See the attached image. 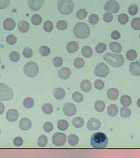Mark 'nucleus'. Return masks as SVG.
<instances>
[{
    "mask_svg": "<svg viewBox=\"0 0 140 158\" xmlns=\"http://www.w3.org/2000/svg\"><path fill=\"white\" fill-rule=\"evenodd\" d=\"M109 142L108 136L102 132H96L93 133L90 138V145L92 148L96 149H102L107 146Z\"/></svg>",
    "mask_w": 140,
    "mask_h": 158,
    "instance_id": "obj_1",
    "label": "nucleus"
},
{
    "mask_svg": "<svg viewBox=\"0 0 140 158\" xmlns=\"http://www.w3.org/2000/svg\"><path fill=\"white\" fill-rule=\"evenodd\" d=\"M73 33L74 36L78 39H85L90 35V28L84 22H78L74 27Z\"/></svg>",
    "mask_w": 140,
    "mask_h": 158,
    "instance_id": "obj_2",
    "label": "nucleus"
},
{
    "mask_svg": "<svg viewBox=\"0 0 140 158\" xmlns=\"http://www.w3.org/2000/svg\"><path fill=\"white\" fill-rule=\"evenodd\" d=\"M104 60L114 67H120L124 63V57L121 54L106 53L103 57Z\"/></svg>",
    "mask_w": 140,
    "mask_h": 158,
    "instance_id": "obj_3",
    "label": "nucleus"
},
{
    "mask_svg": "<svg viewBox=\"0 0 140 158\" xmlns=\"http://www.w3.org/2000/svg\"><path fill=\"white\" fill-rule=\"evenodd\" d=\"M74 4L72 0H60L57 4L59 12L63 15H68L72 13Z\"/></svg>",
    "mask_w": 140,
    "mask_h": 158,
    "instance_id": "obj_4",
    "label": "nucleus"
},
{
    "mask_svg": "<svg viewBox=\"0 0 140 158\" xmlns=\"http://www.w3.org/2000/svg\"><path fill=\"white\" fill-rule=\"evenodd\" d=\"M14 97L12 89L6 84H0V100L9 101L11 100Z\"/></svg>",
    "mask_w": 140,
    "mask_h": 158,
    "instance_id": "obj_5",
    "label": "nucleus"
},
{
    "mask_svg": "<svg viewBox=\"0 0 140 158\" xmlns=\"http://www.w3.org/2000/svg\"><path fill=\"white\" fill-rule=\"evenodd\" d=\"M24 72L29 78H34L39 73V66L34 62H29L25 65Z\"/></svg>",
    "mask_w": 140,
    "mask_h": 158,
    "instance_id": "obj_6",
    "label": "nucleus"
},
{
    "mask_svg": "<svg viewBox=\"0 0 140 158\" xmlns=\"http://www.w3.org/2000/svg\"><path fill=\"white\" fill-rule=\"evenodd\" d=\"M110 73V69L109 67L103 63H99L95 67L94 70V74L95 76L105 78L107 77Z\"/></svg>",
    "mask_w": 140,
    "mask_h": 158,
    "instance_id": "obj_7",
    "label": "nucleus"
},
{
    "mask_svg": "<svg viewBox=\"0 0 140 158\" xmlns=\"http://www.w3.org/2000/svg\"><path fill=\"white\" fill-rule=\"evenodd\" d=\"M53 144L57 146L64 145L67 142V136L64 133L57 132L54 134L52 138Z\"/></svg>",
    "mask_w": 140,
    "mask_h": 158,
    "instance_id": "obj_8",
    "label": "nucleus"
},
{
    "mask_svg": "<svg viewBox=\"0 0 140 158\" xmlns=\"http://www.w3.org/2000/svg\"><path fill=\"white\" fill-rule=\"evenodd\" d=\"M120 8V4L114 0L107 1L104 5V9L106 11H109L112 13H117L119 11Z\"/></svg>",
    "mask_w": 140,
    "mask_h": 158,
    "instance_id": "obj_9",
    "label": "nucleus"
},
{
    "mask_svg": "<svg viewBox=\"0 0 140 158\" xmlns=\"http://www.w3.org/2000/svg\"><path fill=\"white\" fill-rule=\"evenodd\" d=\"M101 122L98 119L93 118L88 121L87 128L89 131H96L101 128Z\"/></svg>",
    "mask_w": 140,
    "mask_h": 158,
    "instance_id": "obj_10",
    "label": "nucleus"
},
{
    "mask_svg": "<svg viewBox=\"0 0 140 158\" xmlns=\"http://www.w3.org/2000/svg\"><path fill=\"white\" fill-rule=\"evenodd\" d=\"M63 112L68 117L73 116L77 112V107L72 103H67L63 106Z\"/></svg>",
    "mask_w": 140,
    "mask_h": 158,
    "instance_id": "obj_11",
    "label": "nucleus"
},
{
    "mask_svg": "<svg viewBox=\"0 0 140 158\" xmlns=\"http://www.w3.org/2000/svg\"><path fill=\"white\" fill-rule=\"evenodd\" d=\"M44 2L45 0H29V7L33 11H38L42 7Z\"/></svg>",
    "mask_w": 140,
    "mask_h": 158,
    "instance_id": "obj_12",
    "label": "nucleus"
},
{
    "mask_svg": "<svg viewBox=\"0 0 140 158\" xmlns=\"http://www.w3.org/2000/svg\"><path fill=\"white\" fill-rule=\"evenodd\" d=\"M129 70L130 73L134 76L140 75V63L139 62H134L130 64Z\"/></svg>",
    "mask_w": 140,
    "mask_h": 158,
    "instance_id": "obj_13",
    "label": "nucleus"
},
{
    "mask_svg": "<svg viewBox=\"0 0 140 158\" xmlns=\"http://www.w3.org/2000/svg\"><path fill=\"white\" fill-rule=\"evenodd\" d=\"M19 117V113L17 110L14 109H11L6 112V117L8 121L14 122L17 121Z\"/></svg>",
    "mask_w": 140,
    "mask_h": 158,
    "instance_id": "obj_14",
    "label": "nucleus"
},
{
    "mask_svg": "<svg viewBox=\"0 0 140 158\" xmlns=\"http://www.w3.org/2000/svg\"><path fill=\"white\" fill-rule=\"evenodd\" d=\"M58 76L61 79L67 80L69 79L71 75V70L67 67H62L61 68L58 72Z\"/></svg>",
    "mask_w": 140,
    "mask_h": 158,
    "instance_id": "obj_15",
    "label": "nucleus"
},
{
    "mask_svg": "<svg viewBox=\"0 0 140 158\" xmlns=\"http://www.w3.org/2000/svg\"><path fill=\"white\" fill-rule=\"evenodd\" d=\"M32 127V122L28 118H24L21 120L19 127L22 131H28Z\"/></svg>",
    "mask_w": 140,
    "mask_h": 158,
    "instance_id": "obj_16",
    "label": "nucleus"
},
{
    "mask_svg": "<svg viewBox=\"0 0 140 158\" xmlns=\"http://www.w3.org/2000/svg\"><path fill=\"white\" fill-rule=\"evenodd\" d=\"M15 21L11 18H7L4 21L3 26L6 30H12L15 28Z\"/></svg>",
    "mask_w": 140,
    "mask_h": 158,
    "instance_id": "obj_17",
    "label": "nucleus"
},
{
    "mask_svg": "<svg viewBox=\"0 0 140 158\" xmlns=\"http://www.w3.org/2000/svg\"><path fill=\"white\" fill-rule=\"evenodd\" d=\"M53 95L57 100H62L65 97V92L62 88H56L53 91Z\"/></svg>",
    "mask_w": 140,
    "mask_h": 158,
    "instance_id": "obj_18",
    "label": "nucleus"
},
{
    "mask_svg": "<svg viewBox=\"0 0 140 158\" xmlns=\"http://www.w3.org/2000/svg\"><path fill=\"white\" fill-rule=\"evenodd\" d=\"M119 95V93L117 89L112 88L108 90L107 92V96L108 98L111 100H116L118 99Z\"/></svg>",
    "mask_w": 140,
    "mask_h": 158,
    "instance_id": "obj_19",
    "label": "nucleus"
},
{
    "mask_svg": "<svg viewBox=\"0 0 140 158\" xmlns=\"http://www.w3.org/2000/svg\"><path fill=\"white\" fill-rule=\"evenodd\" d=\"M80 87L82 91L85 93H88L92 89L91 82L88 80H84L81 83Z\"/></svg>",
    "mask_w": 140,
    "mask_h": 158,
    "instance_id": "obj_20",
    "label": "nucleus"
},
{
    "mask_svg": "<svg viewBox=\"0 0 140 158\" xmlns=\"http://www.w3.org/2000/svg\"><path fill=\"white\" fill-rule=\"evenodd\" d=\"M78 43L75 41L69 42L67 45V50L69 53L76 52L78 49Z\"/></svg>",
    "mask_w": 140,
    "mask_h": 158,
    "instance_id": "obj_21",
    "label": "nucleus"
},
{
    "mask_svg": "<svg viewBox=\"0 0 140 158\" xmlns=\"http://www.w3.org/2000/svg\"><path fill=\"white\" fill-rule=\"evenodd\" d=\"M18 29L20 30V32L22 33L27 32L30 28V25L29 23L25 21H20L18 24Z\"/></svg>",
    "mask_w": 140,
    "mask_h": 158,
    "instance_id": "obj_22",
    "label": "nucleus"
},
{
    "mask_svg": "<svg viewBox=\"0 0 140 158\" xmlns=\"http://www.w3.org/2000/svg\"><path fill=\"white\" fill-rule=\"evenodd\" d=\"M132 103V100L129 96L124 95L120 98V104L123 107H129L131 105Z\"/></svg>",
    "mask_w": 140,
    "mask_h": 158,
    "instance_id": "obj_23",
    "label": "nucleus"
},
{
    "mask_svg": "<svg viewBox=\"0 0 140 158\" xmlns=\"http://www.w3.org/2000/svg\"><path fill=\"white\" fill-rule=\"evenodd\" d=\"M110 49L113 52L116 53L121 52L123 49L121 45L119 43L116 42H113L112 43H111Z\"/></svg>",
    "mask_w": 140,
    "mask_h": 158,
    "instance_id": "obj_24",
    "label": "nucleus"
},
{
    "mask_svg": "<svg viewBox=\"0 0 140 158\" xmlns=\"http://www.w3.org/2000/svg\"><path fill=\"white\" fill-rule=\"evenodd\" d=\"M69 127L68 122L65 120H60L58 121L57 124V127L59 130L61 131H64L68 129Z\"/></svg>",
    "mask_w": 140,
    "mask_h": 158,
    "instance_id": "obj_25",
    "label": "nucleus"
},
{
    "mask_svg": "<svg viewBox=\"0 0 140 158\" xmlns=\"http://www.w3.org/2000/svg\"><path fill=\"white\" fill-rule=\"evenodd\" d=\"M118 111V108L115 104L109 105L107 109V112L111 117L116 116L117 114Z\"/></svg>",
    "mask_w": 140,
    "mask_h": 158,
    "instance_id": "obj_26",
    "label": "nucleus"
},
{
    "mask_svg": "<svg viewBox=\"0 0 140 158\" xmlns=\"http://www.w3.org/2000/svg\"><path fill=\"white\" fill-rule=\"evenodd\" d=\"M68 144L71 146H75L79 142V138L76 135L71 134L68 136Z\"/></svg>",
    "mask_w": 140,
    "mask_h": 158,
    "instance_id": "obj_27",
    "label": "nucleus"
},
{
    "mask_svg": "<svg viewBox=\"0 0 140 158\" xmlns=\"http://www.w3.org/2000/svg\"><path fill=\"white\" fill-rule=\"evenodd\" d=\"M72 122L73 126L77 128L83 127L84 125V119L81 117H76L74 118Z\"/></svg>",
    "mask_w": 140,
    "mask_h": 158,
    "instance_id": "obj_28",
    "label": "nucleus"
},
{
    "mask_svg": "<svg viewBox=\"0 0 140 158\" xmlns=\"http://www.w3.org/2000/svg\"><path fill=\"white\" fill-rule=\"evenodd\" d=\"M82 54L85 58H89L92 56L93 51L89 46H85L82 49Z\"/></svg>",
    "mask_w": 140,
    "mask_h": 158,
    "instance_id": "obj_29",
    "label": "nucleus"
},
{
    "mask_svg": "<svg viewBox=\"0 0 140 158\" xmlns=\"http://www.w3.org/2000/svg\"><path fill=\"white\" fill-rule=\"evenodd\" d=\"M42 111L43 112L47 115L51 114L53 111V106L50 103H46L42 106Z\"/></svg>",
    "mask_w": 140,
    "mask_h": 158,
    "instance_id": "obj_30",
    "label": "nucleus"
},
{
    "mask_svg": "<svg viewBox=\"0 0 140 158\" xmlns=\"http://www.w3.org/2000/svg\"><path fill=\"white\" fill-rule=\"evenodd\" d=\"M73 100L78 103H80L83 102L84 100V96L83 94L78 91H75L73 94Z\"/></svg>",
    "mask_w": 140,
    "mask_h": 158,
    "instance_id": "obj_31",
    "label": "nucleus"
},
{
    "mask_svg": "<svg viewBox=\"0 0 140 158\" xmlns=\"http://www.w3.org/2000/svg\"><path fill=\"white\" fill-rule=\"evenodd\" d=\"M131 111L130 108L127 107H123L120 109V115L121 117L124 118H126L129 117L131 115Z\"/></svg>",
    "mask_w": 140,
    "mask_h": 158,
    "instance_id": "obj_32",
    "label": "nucleus"
},
{
    "mask_svg": "<svg viewBox=\"0 0 140 158\" xmlns=\"http://www.w3.org/2000/svg\"><path fill=\"white\" fill-rule=\"evenodd\" d=\"M95 109L99 112H103L105 109V104L102 100H98L95 103Z\"/></svg>",
    "mask_w": 140,
    "mask_h": 158,
    "instance_id": "obj_33",
    "label": "nucleus"
},
{
    "mask_svg": "<svg viewBox=\"0 0 140 158\" xmlns=\"http://www.w3.org/2000/svg\"><path fill=\"white\" fill-rule=\"evenodd\" d=\"M126 57L127 60L130 61H133L137 57V53L133 49H130L126 53Z\"/></svg>",
    "mask_w": 140,
    "mask_h": 158,
    "instance_id": "obj_34",
    "label": "nucleus"
},
{
    "mask_svg": "<svg viewBox=\"0 0 140 158\" xmlns=\"http://www.w3.org/2000/svg\"><path fill=\"white\" fill-rule=\"evenodd\" d=\"M38 145L40 147L43 148L46 146L48 143V138L46 135H42L38 139Z\"/></svg>",
    "mask_w": 140,
    "mask_h": 158,
    "instance_id": "obj_35",
    "label": "nucleus"
},
{
    "mask_svg": "<svg viewBox=\"0 0 140 158\" xmlns=\"http://www.w3.org/2000/svg\"><path fill=\"white\" fill-rule=\"evenodd\" d=\"M32 23L34 25H39L42 22V18L38 14H35L32 17Z\"/></svg>",
    "mask_w": 140,
    "mask_h": 158,
    "instance_id": "obj_36",
    "label": "nucleus"
},
{
    "mask_svg": "<svg viewBox=\"0 0 140 158\" xmlns=\"http://www.w3.org/2000/svg\"><path fill=\"white\" fill-rule=\"evenodd\" d=\"M23 104L26 108H30L34 104V100L32 97H27L24 100Z\"/></svg>",
    "mask_w": 140,
    "mask_h": 158,
    "instance_id": "obj_37",
    "label": "nucleus"
},
{
    "mask_svg": "<svg viewBox=\"0 0 140 158\" xmlns=\"http://www.w3.org/2000/svg\"><path fill=\"white\" fill-rule=\"evenodd\" d=\"M85 62L84 59L81 57L76 58L74 61V66L77 69H81L84 66Z\"/></svg>",
    "mask_w": 140,
    "mask_h": 158,
    "instance_id": "obj_38",
    "label": "nucleus"
},
{
    "mask_svg": "<svg viewBox=\"0 0 140 158\" xmlns=\"http://www.w3.org/2000/svg\"><path fill=\"white\" fill-rule=\"evenodd\" d=\"M9 59L13 62H17L20 60V54L16 51L11 52L9 54Z\"/></svg>",
    "mask_w": 140,
    "mask_h": 158,
    "instance_id": "obj_39",
    "label": "nucleus"
},
{
    "mask_svg": "<svg viewBox=\"0 0 140 158\" xmlns=\"http://www.w3.org/2000/svg\"><path fill=\"white\" fill-rule=\"evenodd\" d=\"M118 21L122 25L126 24L129 21V17L125 14H121L118 17Z\"/></svg>",
    "mask_w": 140,
    "mask_h": 158,
    "instance_id": "obj_40",
    "label": "nucleus"
},
{
    "mask_svg": "<svg viewBox=\"0 0 140 158\" xmlns=\"http://www.w3.org/2000/svg\"><path fill=\"white\" fill-rule=\"evenodd\" d=\"M131 25L133 29L136 30H140V18H134L131 21Z\"/></svg>",
    "mask_w": 140,
    "mask_h": 158,
    "instance_id": "obj_41",
    "label": "nucleus"
},
{
    "mask_svg": "<svg viewBox=\"0 0 140 158\" xmlns=\"http://www.w3.org/2000/svg\"><path fill=\"white\" fill-rule=\"evenodd\" d=\"M56 27L58 30H65L67 28L68 24L66 21H63V20H61V21H59L57 22V23L56 24Z\"/></svg>",
    "mask_w": 140,
    "mask_h": 158,
    "instance_id": "obj_42",
    "label": "nucleus"
},
{
    "mask_svg": "<svg viewBox=\"0 0 140 158\" xmlns=\"http://www.w3.org/2000/svg\"><path fill=\"white\" fill-rule=\"evenodd\" d=\"M89 22L92 25H96L99 21V17L96 14H92L88 19Z\"/></svg>",
    "mask_w": 140,
    "mask_h": 158,
    "instance_id": "obj_43",
    "label": "nucleus"
},
{
    "mask_svg": "<svg viewBox=\"0 0 140 158\" xmlns=\"http://www.w3.org/2000/svg\"><path fill=\"white\" fill-rule=\"evenodd\" d=\"M87 14H88L87 11L85 9H80L79 11H78L77 12L76 17L78 19L83 20V19H84V18H85L86 17Z\"/></svg>",
    "mask_w": 140,
    "mask_h": 158,
    "instance_id": "obj_44",
    "label": "nucleus"
},
{
    "mask_svg": "<svg viewBox=\"0 0 140 158\" xmlns=\"http://www.w3.org/2000/svg\"><path fill=\"white\" fill-rule=\"evenodd\" d=\"M39 53L43 56H47L50 53V49L47 46H42L39 49Z\"/></svg>",
    "mask_w": 140,
    "mask_h": 158,
    "instance_id": "obj_45",
    "label": "nucleus"
},
{
    "mask_svg": "<svg viewBox=\"0 0 140 158\" xmlns=\"http://www.w3.org/2000/svg\"><path fill=\"white\" fill-rule=\"evenodd\" d=\"M6 41L8 43V44L10 45H14L17 43V39L15 36H14V35H9L7 36Z\"/></svg>",
    "mask_w": 140,
    "mask_h": 158,
    "instance_id": "obj_46",
    "label": "nucleus"
},
{
    "mask_svg": "<svg viewBox=\"0 0 140 158\" xmlns=\"http://www.w3.org/2000/svg\"><path fill=\"white\" fill-rule=\"evenodd\" d=\"M43 28H44V29L46 32H50L53 29V24L51 21H46L45 22Z\"/></svg>",
    "mask_w": 140,
    "mask_h": 158,
    "instance_id": "obj_47",
    "label": "nucleus"
},
{
    "mask_svg": "<svg viewBox=\"0 0 140 158\" xmlns=\"http://www.w3.org/2000/svg\"><path fill=\"white\" fill-rule=\"evenodd\" d=\"M129 13L131 15H135L137 14L138 11H139V8L137 5L133 4L130 5L129 7Z\"/></svg>",
    "mask_w": 140,
    "mask_h": 158,
    "instance_id": "obj_48",
    "label": "nucleus"
},
{
    "mask_svg": "<svg viewBox=\"0 0 140 158\" xmlns=\"http://www.w3.org/2000/svg\"><path fill=\"white\" fill-rule=\"evenodd\" d=\"M96 52L98 53H102L104 52L106 49V45L105 43H101L96 45Z\"/></svg>",
    "mask_w": 140,
    "mask_h": 158,
    "instance_id": "obj_49",
    "label": "nucleus"
},
{
    "mask_svg": "<svg viewBox=\"0 0 140 158\" xmlns=\"http://www.w3.org/2000/svg\"><path fill=\"white\" fill-rule=\"evenodd\" d=\"M94 86L97 90H101L105 87V83L101 80H96L94 83Z\"/></svg>",
    "mask_w": 140,
    "mask_h": 158,
    "instance_id": "obj_50",
    "label": "nucleus"
},
{
    "mask_svg": "<svg viewBox=\"0 0 140 158\" xmlns=\"http://www.w3.org/2000/svg\"><path fill=\"white\" fill-rule=\"evenodd\" d=\"M63 64V60L61 57H56L53 59V65L56 67H61Z\"/></svg>",
    "mask_w": 140,
    "mask_h": 158,
    "instance_id": "obj_51",
    "label": "nucleus"
},
{
    "mask_svg": "<svg viewBox=\"0 0 140 158\" xmlns=\"http://www.w3.org/2000/svg\"><path fill=\"white\" fill-rule=\"evenodd\" d=\"M43 129L46 132L52 131L53 130V125L50 122H46L43 125Z\"/></svg>",
    "mask_w": 140,
    "mask_h": 158,
    "instance_id": "obj_52",
    "label": "nucleus"
},
{
    "mask_svg": "<svg viewBox=\"0 0 140 158\" xmlns=\"http://www.w3.org/2000/svg\"><path fill=\"white\" fill-rule=\"evenodd\" d=\"M23 55L26 58H30L33 55V51L30 48L26 47L23 51Z\"/></svg>",
    "mask_w": 140,
    "mask_h": 158,
    "instance_id": "obj_53",
    "label": "nucleus"
},
{
    "mask_svg": "<svg viewBox=\"0 0 140 158\" xmlns=\"http://www.w3.org/2000/svg\"><path fill=\"white\" fill-rule=\"evenodd\" d=\"M13 143H14V145L16 146H21L22 145V144L24 143V141L21 137L18 136V137H16L14 138Z\"/></svg>",
    "mask_w": 140,
    "mask_h": 158,
    "instance_id": "obj_54",
    "label": "nucleus"
},
{
    "mask_svg": "<svg viewBox=\"0 0 140 158\" xmlns=\"http://www.w3.org/2000/svg\"><path fill=\"white\" fill-rule=\"evenodd\" d=\"M11 4V0H0V9L7 8Z\"/></svg>",
    "mask_w": 140,
    "mask_h": 158,
    "instance_id": "obj_55",
    "label": "nucleus"
},
{
    "mask_svg": "<svg viewBox=\"0 0 140 158\" xmlns=\"http://www.w3.org/2000/svg\"><path fill=\"white\" fill-rule=\"evenodd\" d=\"M113 15L111 13H106L103 16V20L106 22H111L113 20Z\"/></svg>",
    "mask_w": 140,
    "mask_h": 158,
    "instance_id": "obj_56",
    "label": "nucleus"
},
{
    "mask_svg": "<svg viewBox=\"0 0 140 158\" xmlns=\"http://www.w3.org/2000/svg\"><path fill=\"white\" fill-rule=\"evenodd\" d=\"M111 37L114 40H117L120 38V33L117 30H114L111 33Z\"/></svg>",
    "mask_w": 140,
    "mask_h": 158,
    "instance_id": "obj_57",
    "label": "nucleus"
},
{
    "mask_svg": "<svg viewBox=\"0 0 140 158\" xmlns=\"http://www.w3.org/2000/svg\"><path fill=\"white\" fill-rule=\"evenodd\" d=\"M5 110V106L4 105L3 103H0V115L3 114Z\"/></svg>",
    "mask_w": 140,
    "mask_h": 158,
    "instance_id": "obj_58",
    "label": "nucleus"
},
{
    "mask_svg": "<svg viewBox=\"0 0 140 158\" xmlns=\"http://www.w3.org/2000/svg\"><path fill=\"white\" fill-rule=\"evenodd\" d=\"M137 105L138 107L140 108V99H139L138 100H137Z\"/></svg>",
    "mask_w": 140,
    "mask_h": 158,
    "instance_id": "obj_59",
    "label": "nucleus"
},
{
    "mask_svg": "<svg viewBox=\"0 0 140 158\" xmlns=\"http://www.w3.org/2000/svg\"><path fill=\"white\" fill-rule=\"evenodd\" d=\"M0 63H1V59H0Z\"/></svg>",
    "mask_w": 140,
    "mask_h": 158,
    "instance_id": "obj_60",
    "label": "nucleus"
},
{
    "mask_svg": "<svg viewBox=\"0 0 140 158\" xmlns=\"http://www.w3.org/2000/svg\"><path fill=\"white\" fill-rule=\"evenodd\" d=\"M0 133H1V129H0Z\"/></svg>",
    "mask_w": 140,
    "mask_h": 158,
    "instance_id": "obj_61",
    "label": "nucleus"
},
{
    "mask_svg": "<svg viewBox=\"0 0 140 158\" xmlns=\"http://www.w3.org/2000/svg\"></svg>",
    "mask_w": 140,
    "mask_h": 158,
    "instance_id": "obj_62",
    "label": "nucleus"
},
{
    "mask_svg": "<svg viewBox=\"0 0 140 158\" xmlns=\"http://www.w3.org/2000/svg\"><path fill=\"white\" fill-rule=\"evenodd\" d=\"M0 78H1V76H0Z\"/></svg>",
    "mask_w": 140,
    "mask_h": 158,
    "instance_id": "obj_63",
    "label": "nucleus"
}]
</instances>
